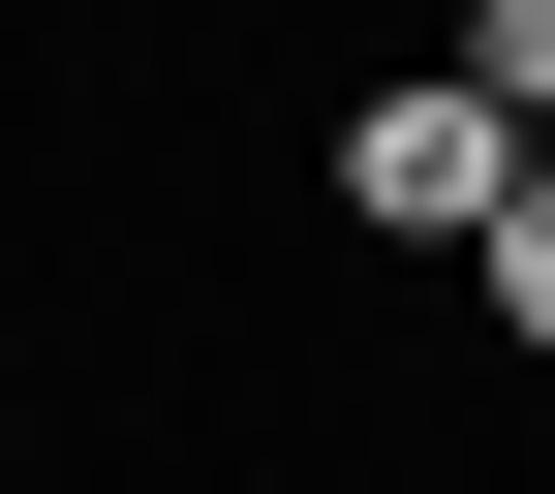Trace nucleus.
Masks as SVG:
<instances>
[{
  "label": "nucleus",
  "instance_id": "3",
  "mask_svg": "<svg viewBox=\"0 0 555 494\" xmlns=\"http://www.w3.org/2000/svg\"><path fill=\"white\" fill-rule=\"evenodd\" d=\"M463 93H494V124H555V0H463Z\"/></svg>",
  "mask_w": 555,
  "mask_h": 494
},
{
  "label": "nucleus",
  "instance_id": "2",
  "mask_svg": "<svg viewBox=\"0 0 555 494\" xmlns=\"http://www.w3.org/2000/svg\"><path fill=\"white\" fill-rule=\"evenodd\" d=\"M463 309H494V340H525V371H555V155L494 186V248H463Z\"/></svg>",
  "mask_w": 555,
  "mask_h": 494
},
{
  "label": "nucleus",
  "instance_id": "1",
  "mask_svg": "<svg viewBox=\"0 0 555 494\" xmlns=\"http://www.w3.org/2000/svg\"><path fill=\"white\" fill-rule=\"evenodd\" d=\"M525 155H555V124H494L463 62H401V93H339V155H309V186H339L371 248H433V278H463V248H494V186H525Z\"/></svg>",
  "mask_w": 555,
  "mask_h": 494
}]
</instances>
